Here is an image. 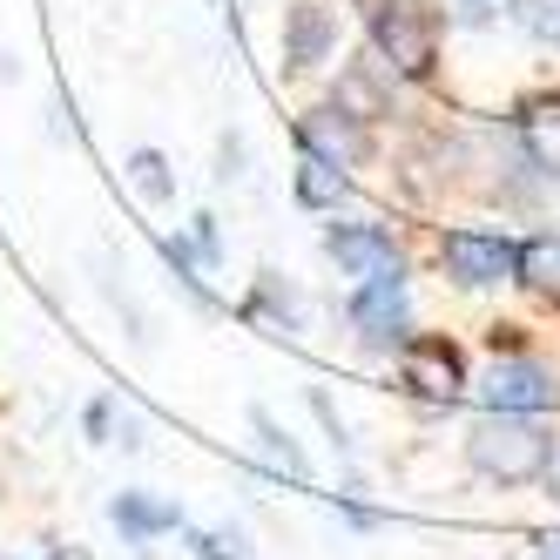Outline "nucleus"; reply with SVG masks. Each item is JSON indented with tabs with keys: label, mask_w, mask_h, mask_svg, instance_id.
Instances as JSON below:
<instances>
[{
	"label": "nucleus",
	"mask_w": 560,
	"mask_h": 560,
	"mask_svg": "<svg viewBox=\"0 0 560 560\" xmlns=\"http://www.w3.org/2000/svg\"><path fill=\"white\" fill-rule=\"evenodd\" d=\"M560 453V439L547 425H534V412H487L472 432H466V466L493 487H534L547 479Z\"/></svg>",
	"instance_id": "nucleus-1"
},
{
	"label": "nucleus",
	"mask_w": 560,
	"mask_h": 560,
	"mask_svg": "<svg viewBox=\"0 0 560 560\" xmlns=\"http://www.w3.org/2000/svg\"><path fill=\"white\" fill-rule=\"evenodd\" d=\"M365 34H372V61L398 82H425L439 61V14L425 0H372Z\"/></svg>",
	"instance_id": "nucleus-2"
},
{
	"label": "nucleus",
	"mask_w": 560,
	"mask_h": 560,
	"mask_svg": "<svg viewBox=\"0 0 560 560\" xmlns=\"http://www.w3.org/2000/svg\"><path fill=\"white\" fill-rule=\"evenodd\" d=\"M439 270L459 291H493V284H513L520 277V244L506 230H446L439 236Z\"/></svg>",
	"instance_id": "nucleus-3"
},
{
	"label": "nucleus",
	"mask_w": 560,
	"mask_h": 560,
	"mask_svg": "<svg viewBox=\"0 0 560 560\" xmlns=\"http://www.w3.org/2000/svg\"><path fill=\"white\" fill-rule=\"evenodd\" d=\"M345 317H351V331H358V345H365V351H406V338H412L406 270H398V277H358Z\"/></svg>",
	"instance_id": "nucleus-4"
},
{
	"label": "nucleus",
	"mask_w": 560,
	"mask_h": 560,
	"mask_svg": "<svg viewBox=\"0 0 560 560\" xmlns=\"http://www.w3.org/2000/svg\"><path fill=\"white\" fill-rule=\"evenodd\" d=\"M398 378H406V392H419L425 406H459L466 398V358L446 331H419L406 338V351H398Z\"/></svg>",
	"instance_id": "nucleus-5"
},
{
	"label": "nucleus",
	"mask_w": 560,
	"mask_h": 560,
	"mask_svg": "<svg viewBox=\"0 0 560 560\" xmlns=\"http://www.w3.org/2000/svg\"><path fill=\"white\" fill-rule=\"evenodd\" d=\"M479 398H487V412H553L560 406V378L534 351H513V358H493L487 365Z\"/></svg>",
	"instance_id": "nucleus-6"
},
{
	"label": "nucleus",
	"mask_w": 560,
	"mask_h": 560,
	"mask_svg": "<svg viewBox=\"0 0 560 560\" xmlns=\"http://www.w3.org/2000/svg\"><path fill=\"white\" fill-rule=\"evenodd\" d=\"M325 257L345 270V277H398L406 270V250H398V236L385 223H331L325 230Z\"/></svg>",
	"instance_id": "nucleus-7"
},
{
	"label": "nucleus",
	"mask_w": 560,
	"mask_h": 560,
	"mask_svg": "<svg viewBox=\"0 0 560 560\" xmlns=\"http://www.w3.org/2000/svg\"><path fill=\"white\" fill-rule=\"evenodd\" d=\"M277 48H284V68H291V74L325 68L331 48H338V21H331V8H317V0H298V8H284Z\"/></svg>",
	"instance_id": "nucleus-8"
},
{
	"label": "nucleus",
	"mask_w": 560,
	"mask_h": 560,
	"mask_svg": "<svg viewBox=\"0 0 560 560\" xmlns=\"http://www.w3.org/2000/svg\"><path fill=\"white\" fill-rule=\"evenodd\" d=\"M513 129H520V149L540 176H560V89L553 95H527L513 108Z\"/></svg>",
	"instance_id": "nucleus-9"
},
{
	"label": "nucleus",
	"mask_w": 560,
	"mask_h": 560,
	"mask_svg": "<svg viewBox=\"0 0 560 560\" xmlns=\"http://www.w3.org/2000/svg\"><path fill=\"white\" fill-rule=\"evenodd\" d=\"M108 520L122 527V540L149 547V540H163V534L183 527V506L163 500V493H115V500H108Z\"/></svg>",
	"instance_id": "nucleus-10"
},
{
	"label": "nucleus",
	"mask_w": 560,
	"mask_h": 560,
	"mask_svg": "<svg viewBox=\"0 0 560 560\" xmlns=\"http://www.w3.org/2000/svg\"><path fill=\"white\" fill-rule=\"evenodd\" d=\"M345 189H351V176H345L338 155L298 142V203H304V210H338Z\"/></svg>",
	"instance_id": "nucleus-11"
},
{
	"label": "nucleus",
	"mask_w": 560,
	"mask_h": 560,
	"mask_svg": "<svg viewBox=\"0 0 560 560\" xmlns=\"http://www.w3.org/2000/svg\"><path fill=\"white\" fill-rule=\"evenodd\" d=\"M520 291H534L540 304H560V230H540L520 244Z\"/></svg>",
	"instance_id": "nucleus-12"
},
{
	"label": "nucleus",
	"mask_w": 560,
	"mask_h": 560,
	"mask_svg": "<svg viewBox=\"0 0 560 560\" xmlns=\"http://www.w3.org/2000/svg\"><path fill=\"white\" fill-rule=\"evenodd\" d=\"M250 317H264V325L270 331H304V298H298V284H284V277H277V270H264L257 277V291H250V304H244Z\"/></svg>",
	"instance_id": "nucleus-13"
},
{
	"label": "nucleus",
	"mask_w": 560,
	"mask_h": 560,
	"mask_svg": "<svg viewBox=\"0 0 560 560\" xmlns=\"http://www.w3.org/2000/svg\"><path fill=\"white\" fill-rule=\"evenodd\" d=\"M129 183L149 196V203H170V196H176V170H170V155H163V149H136V155H129Z\"/></svg>",
	"instance_id": "nucleus-14"
},
{
	"label": "nucleus",
	"mask_w": 560,
	"mask_h": 560,
	"mask_svg": "<svg viewBox=\"0 0 560 560\" xmlns=\"http://www.w3.org/2000/svg\"><path fill=\"white\" fill-rule=\"evenodd\" d=\"M250 432L264 439V453H270L277 466H284V472H304V453H298V439H291L284 425H277V419H270L264 406H250Z\"/></svg>",
	"instance_id": "nucleus-15"
},
{
	"label": "nucleus",
	"mask_w": 560,
	"mask_h": 560,
	"mask_svg": "<svg viewBox=\"0 0 560 560\" xmlns=\"http://www.w3.org/2000/svg\"><path fill=\"white\" fill-rule=\"evenodd\" d=\"M513 14L527 21V34H534V42L560 48V0H513Z\"/></svg>",
	"instance_id": "nucleus-16"
},
{
	"label": "nucleus",
	"mask_w": 560,
	"mask_h": 560,
	"mask_svg": "<svg viewBox=\"0 0 560 560\" xmlns=\"http://www.w3.org/2000/svg\"><path fill=\"white\" fill-rule=\"evenodd\" d=\"M196 560H244V540L236 534H196Z\"/></svg>",
	"instance_id": "nucleus-17"
},
{
	"label": "nucleus",
	"mask_w": 560,
	"mask_h": 560,
	"mask_svg": "<svg viewBox=\"0 0 560 560\" xmlns=\"http://www.w3.org/2000/svg\"><path fill=\"white\" fill-rule=\"evenodd\" d=\"M189 244H196V257H203V264H217V257H223V244H217V217H196Z\"/></svg>",
	"instance_id": "nucleus-18"
},
{
	"label": "nucleus",
	"mask_w": 560,
	"mask_h": 560,
	"mask_svg": "<svg viewBox=\"0 0 560 560\" xmlns=\"http://www.w3.org/2000/svg\"><path fill=\"white\" fill-rule=\"evenodd\" d=\"M487 345H493V358H513V351H527V331H520V325H493Z\"/></svg>",
	"instance_id": "nucleus-19"
},
{
	"label": "nucleus",
	"mask_w": 560,
	"mask_h": 560,
	"mask_svg": "<svg viewBox=\"0 0 560 560\" xmlns=\"http://www.w3.org/2000/svg\"><path fill=\"white\" fill-rule=\"evenodd\" d=\"M311 412H317V419H325V432H331V446L345 453V446H351V439H345V425H338V412H331V398H325V392H311Z\"/></svg>",
	"instance_id": "nucleus-20"
},
{
	"label": "nucleus",
	"mask_w": 560,
	"mask_h": 560,
	"mask_svg": "<svg viewBox=\"0 0 560 560\" xmlns=\"http://www.w3.org/2000/svg\"><path fill=\"white\" fill-rule=\"evenodd\" d=\"M82 425H89V439H108L115 432V406H108V398H95V406L82 412Z\"/></svg>",
	"instance_id": "nucleus-21"
},
{
	"label": "nucleus",
	"mask_w": 560,
	"mask_h": 560,
	"mask_svg": "<svg viewBox=\"0 0 560 560\" xmlns=\"http://www.w3.org/2000/svg\"><path fill=\"white\" fill-rule=\"evenodd\" d=\"M540 560H560V534H547V540H540Z\"/></svg>",
	"instance_id": "nucleus-22"
},
{
	"label": "nucleus",
	"mask_w": 560,
	"mask_h": 560,
	"mask_svg": "<svg viewBox=\"0 0 560 560\" xmlns=\"http://www.w3.org/2000/svg\"><path fill=\"white\" fill-rule=\"evenodd\" d=\"M48 560H89V553H82V547H55Z\"/></svg>",
	"instance_id": "nucleus-23"
}]
</instances>
